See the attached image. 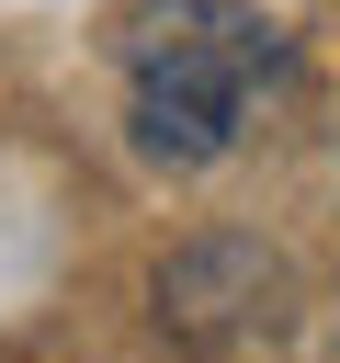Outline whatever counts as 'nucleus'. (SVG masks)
<instances>
[{"label": "nucleus", "instance_id": "nucleus-1", "mask_svg": "<svg viewBox=\"0 0 340 363\" xmlns=\"http://www.w3.org/2000/svg\"><path fill=\"white\" fill-rule=\"evenodd\" d=\"M283 91V34L249 0H147L125 23V125L159 170L227 159Z\"/></svg>", "mask_w": 340, "mask_h": 363}]
</instances>
